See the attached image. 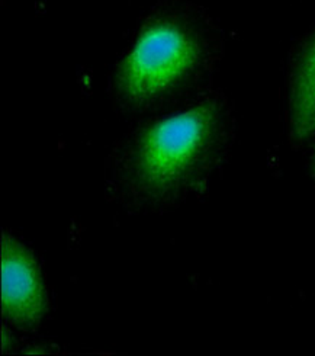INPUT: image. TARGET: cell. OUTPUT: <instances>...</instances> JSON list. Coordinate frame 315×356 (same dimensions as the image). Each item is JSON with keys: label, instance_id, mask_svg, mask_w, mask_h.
I'll return each mask as SVG.
<instances>
[{"label": "cell", "instance_id": "obj_5", "mask_svg": "<svg viewBox=\"0 0 315 356\" xmlns=\"http://www.w3.org/2000/svg\"><path fill=\"white\" fill-rule=\"evenodd\" d=\"M311 168H312V175L315 177V150H314V156H312V160H311Z\"/></svg>", "mask_w": 315, "mask_h": 356}, {"label": "cell", "instance_id": "obj_2", "mask_svg": "<svg viewBox=\"0 0 315 356\" xmlns=\"http://www.w3.org/2000/svg\"><path fill=\"white\" fill-rule=\"evenodd\" d=\"M224 37L208 10L188 0L160 2L115 67L113 104L148 115L201 95L223 56Z\"/></svg>", "mask_w": 315, "mask_h": 356}, {"label": "cell", "instance_id": "obj_3", "mask_svg": "<svg viewBox=\"0 0 315 356\" xmlns=\"http://www.w3.org/2000/svg\"><path fill=\"white\" fill-rule=\"evenodd\" d=\"M3 316L16 329L32 332L48 312V296L37 259L12 234L2 236Z\"/></svg>", "mask_w": 315, "mask_h": 356}, {"label": "cell", "instance_id": "obj_1", "mask_svg": "<svg viewBox=\"0 0 315 356\" xmlns=\"http://www.w3.org/2000/svg\"><path fill=\"white\" fill-rule=\"evenodd\" d=\"M236 118L227 96L202 92L172 114L141 122L111 152L109 197L129 211L159 213L207 189L233 147Z\"/></svg>", "mask_w": 315, "mask_h": 356}, {"label": "cell", "instance_id": "obj_4", "mask_svg": "<svg viewBox=\"0 0 315 356\" xmlns=\"http://www.w3.org/2000/svg\"><path fill=\"white\" fill-rule=\"evenodd\" d=\"M285 108L288 140L302 149L315 140V25L291 54Z\"/></svg>", "mask_w": 315, "mask_h": 356}]
</instances>
